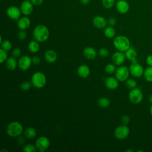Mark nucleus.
<instances>
[{
	"label": "nucleus",
	"instance_id": "nucleus-1",
	"mask_svg": "<svg viewBox=\"0 0 152 152\" xmlns=\"http://www.w3.org/2000/svg\"><path fill=\"white\" fill-rule=\"evenodd\" d=\"M33 35L36 40L39 42H43L48 39L49 37V31L46 26L40 24L34 27Z\"/></svg>",
	"mask_w": 152,
	"mask_h": 152
},
{
	"label": "nucleus",
	"instance_id": "nucleus-2",
	"mask_svg": "<svg viewBox=\"0 0 152 152\" xmlns=\"http://www.w3.org/2000/svg\"><path fill=\"white\" fill-rule=\"evenodd\" d=\"M113 45L115 48L120 52H125L130 46L129 39L123 35L116 36L113 40Z\"/></svg>",
	"mask_w": 152,
	"mask_h": 152
},
{
	"label": "nucleus",
	"instance_id": "nucleus-3",
	"mask_svg": "<svg viewBox=\"0 0 152 152\" xmlns=\"http://www.w3.org/2000/svg\"><path fill=\"white\" fill-rule=\"evenodd\" d=\"M23 132V127L21 123L18 121L10 122L7 127V133L12 137H18Z\"/></svg>",
	"mask_w": 152,
	"mask_h": 152
},
{
	"label": "nucleus",
	"instance_id": "nucleus-4",
	"mask_svg": "<svg viewBox=\"0 0 152 152\" xmlns=\"http://www.w3.org/2000/svg\"><path fill=\"white\" fill-rule=\"evenodd\" d=\"M31 83L34 87L42 88L46 85V77L43 73L39 71L36 72L32 75Z\"/></svg>",
	"mask_w": 152,
	"mask_h": 152
},
{
	"label": "nucleus",
	"instance_id": "nucleus-5",
	"mask_svg": "<svg viewBox=\"0 0 152 152\" xmlns=\"http://www.w3.org/2000/svg\"><path fill=\"white\" fill-rule=\"evenodd\" d=\"M129 69L130 74L135 78H140L142 77L144 71L142 66L137 62V59L131 61Z\"/></svg>",
	"mask_w": 152,
	"mask_h": 152
},
{
	"label": "nucleus",
	"instance_id": "nucleus-6",
	"mask_svg": "<svg viewBox=\"0 0 152 152\" xmlns=\"http://www.w3.org/2000/svg\"><path fill=\"white\" fill-rule=\"evenodd\" d=\"M129 100L133 104H138L141 103L143 99V93L141 90L138 87L131 89L128 94Z\"/></svg>",
	"mask_w": 152,
	"mask_h": 152
},
{
	"label": "nucleus",
	"instance_id": "nucleus-7",
	"mask_svg": "<svg viewBox=\"0 0 152 152\" xmlns=\"http://www.w3.org/2000/svg\"><path fill=\"white\" fill-rule=\"evenodd\" d=\"M115 77L119 81H125L129 77L130 72L129 69L126 66L121 65L116 68L115 71Z\"/></svg>",
	"mask_w": 152,
	"mask_h": 152
},
{
	"label": "nucleus",
	"instance_id": "nucleus-8",
	"mask_svg": "<svg viewBox=\"0 0 152 152\" xmlns=\"http://www.w3.org/2000/svg\"><path fill=\"white\" fill-rule=\"evenodd\" d=\"M129 129L126 125H121L117 126L114 131L115 137L118 140H124L129 135Z\"/></svg>",
	"mask_w": 152,
	"mask_h": 152
},
{
	"label": "nucleus",
	"instance_id": "nucleus-9",
	"mask_svg": "<svg viewBox=\"0 0 152 152\" xmlns=\"http://www.w3.org/2000/svg\"><path fill=\"white\" fill-rule=\"evenodd\" d=\"M35 145L37 150L40 152L45 151L50 145V140L45 136H41L37 138L35 142Z\"/></svg>",
	"mask_w": 152,
	"mask_h": 152
},
{
	"label": "nucleus",
	"instance_id": "nucleus-10",
	"mask_svg": "<svg viewBox=\"0 0 152 152\" xmlns=\"http://www.w3.org/2000/svg\"><path fill=\"white\" fill-rule=\"evenodd\" d=\"M32 64V58L27 55L21 56L18 61V66L19 68L24 71L28 70Z\"/></svg>",
	"mask_w": 152,
	"mask_h": 152
},
{
	"label": "nucleus",
	"instance_id": "nucleus-11",
	"mask_svg": "<svg viewBox=\"0 0 152 152\" xmlns=\"http://www.w3.org/2000/svg\"><path fill=\"white\" fill-rule=\"evenodd\" d=\"M6 12L7 16L14 20H18L21 17V14H22L20 8L14 5L9 7Z\"/></svg>",
	"mask_w": 152,
	"mask_h": 152
},
{
	"label": "nucleus",
	"instance_id": "nucleus-12",
	"mask_svg": "<svg viewBox=\"0 0 152 152\" xmlns=\"http://www.w3.org/2000/svg\"><path fill=\"white\" fill-rule=\"evenodd\" d=\"M20 10L21 13L26 16L30 15L33 11V4L30 1L25 0L23 1L20 5Z\"/></svg>",
	"mask_w": 152,
	"mask_h": 152
},
{
	"label": "nucleus",
	"instance_id": "nucleus-13",
	"mask_svg": "<svg viewBox=\"0 0 152 152\" xmlns=\"http://www.w3.org/2000/svg\"><path fill=\"white\" fill-rule=\"evenodd\" d=\"M116 8L118 12L124 14L128 12L129 10V5L125 0H119L116 3Z\"/></svg>",
	"mask_w": 152,
	"mask_h": 152
},
{
	"label": "nucleus",
	"instance_id": "nucleus-14",
	"mask_svg": "<svg viewBox=\"0 0 152 152\" xmlns=\"http://www.w3.org/2000/svg\"><path fill=\"white\" fill-rule=\"evenodd\" d=\"M93 26L99 29L104 28L107 24V20L102 16L97 15L94 17L93 19Z\"/></svg>",
	"mask_w": 152,
	"mask_h": 152
},
{
	"label": "nucleus",
	"instance_id": "nucleus-15",
	"mask_svg": "<svg viewBox=\"0 0 152 152\" xmlns=\"http://www.w3.org/2000/svg\"><path fill=\"white\" fill-rule=\"evenodd\" d=\"M125 58V53L120 51L115 52L112 56V62L115 65H121L124 62Z\"/></svg>",
	"mask_w": 152,
	"mask_h": 152
},
{
	"label": "nucleus",
	"instance_id": "nucleus-16",
	"mask_svg": "<svg viewBox=\"0 0 152 152\" xmlns=\"http://www.w3.org/2000/svg\"><path fill=\"white\" fill-rule=\"evenodd\" d=\"M31 24V21L28 17L24 15L20 17L17 20V27L20 30H26L29 28Z\"/></svg>",
	"mask_w": 152,
	"mask_h": 152
},
{
	"label": "nucleus",
	"instance_id": "nucleus-17",
	"mask_svg": "<svg viewBox=\"0 0 152 152\" xmlns=\"http://www.w3.org/2000/svg\"><path fill=\"white\" fill-rule=\"evenodd\" d=\"M104 85L108 89L115 90L118 87L119 81L116 78L108 77L104 80Z\"/></svg>",
	"mask_w": 152,
	"mask_h": 152
},
{
	"label": "nucleus",
	"instance_id": "nucleus-18",
	"mask_svg": "<svg viewBox=\"0 0 152 152\" xmlns=\"http://www.w3.org/2000/svg\"><path fill=\"white\" fill-rule=\"evenodd\" d=\"M77 74L80 77L86 78L90 74V69L87 65H81L77 69Z\"/></svg>",
	"mask_w": 152,
	"mask_h": 152
},
{
	"label": "nucleus",
	"instance_id": "nucleus-19",
	"mask_svg": "<svg viewBox=\"0 0 152 152\" xmlns=\"http://www.w3.org/2000/svg\"><path fill=\"white\" fill-rule=\"evenodd\" d=\"M97 52L96 49L92 47L88 46L84 49L83 55L84 56L88 59H93L96 58Z\"/></svg>",
	"mask_w": 152,
	"mask_h": 152
},
{
	"label": "nucleus",
	"instance_id": "nucleus-20",
	"mask_svg": "<svg viewBox=\"0 0 152 152\" xmlns=\"http://www.w3.org/2000/svg\"><path fill=\"white\" fill-rule=\"evenodd\" d=\"M45 59L49 63H53L57 60V53L55 50L49 49L45 53Z\"/></svg>",
	"mask_w": 152,
	"mask_h": 152
},
{
	"label": "nucleus",
	"instance_id": "nucleus-21",
	"mask_svg": "<svg viewBox=\"0 0 152 152\" xmlns=\"http://www.w3.org/2000/svg\"><path fill=\"white\" fill-rule=\"evenodd\" d=\"M125 57L127 59L132 61L137 59V52L135 49L132 47L130 46L125 52Z\"/></svg>",
	"mask_w": 152,
	"mask_h": 152
},
{
	"label": "nucleus",
	"instance_id": "nucleus-22",
	"mask_svg": "<svg viewBox=\"0 0 152 152\" xmlns=\"http://www.w3.org/2000/svg\"><path fill=\"white\" fill-rule=\"evenodd\" d=\"M5 65L7 68L9 70L13 71L17 68L18 65V62H17L15 58H14V56H12L7 58V59L5 61Z\"/></svg>",
	"mask_w": 152,
	"mask_h": 152
},
{
	"label": "nucleus",
	"instance_id": "nucleus-23",
	"mask_svg": "<svg viewBox=\"0 0 152 152\" xmlns=\"http://www.w3.org/2000/svg\"><path fill=\"white\" fill-rule=\"evenodd\" d=\"M24 137L27 139H32L34 138L37 135L36 129L33 127H28L24 131Z\"/></svg>",
	"mask_w": 152,
	"mask_h": 152
},
{
	"label": "nucleus",
	"instance_id": "nucleus-24",
	"mask_svg": "<svg viewBox=\"0 0 152 152\" xmlns=\"http://www.w3.org/2000/svg\"><path fill=\"white\" fill-rule=\"evenodd\" d=\"M37 40H31L28 45V49L31 53H36L39 50L40 45Z\"/></svg>",
	"mask_w": 152,
	"mask_h": 152
},
{
	"label": "nucleus",
	"instance_id": "nucleus-25",
	"mask_svg": "<svg viewBox=\"0 0 152 152\" xmlns=\"http://www.w3.org/2000/svg\"><path fill=\"white\" fill-rule=\"evenodd\" d=\"M115 28L112 27V26H108V27H106L104 28V34L105 35V36L107 38H112L115 36Z\"/></svg>",
	"mask_w": 152,
	"mask_h": 152
},
{
	"label": "nucleus",
	"instance_id": "nucleus-26",
	"mask_svg": "<svg viewBox=\"0 0 152 152\" xmlns=\"http://www.w3.org/2000/svg\"><path fill=\"white\" fill-rule=\"evenodd\" d=\"M143 76L148 82H152V66H148L144 71Z\"/></svg>",
	"mask_w": 152,
	"mask_h": 152
},
{
	"label": "nucleus",
	"instance_id": "nucleus-27",
	"mask_svg": "<svg viewBox=\"0 0 152 152\" xmlns=\"http://www.w3.org/2000/svg\"><path fill=\"white\" fill-rule=\"evenodd\" d=\"M98 105L102 108H106L110 105L109 100L106 97H102L98 99Z\"/></svg>",
	"mask_w": 152,
	"mask_h": 152
},
{
	"label": "nucleus",
	"instance_id": "nucleus-28",
	"mask_svg": "<svg viewBox=\"0 0 152 152\" xmlns=\"http://www.w3.org/2000/svg\"><path fill=\"white\" fill-rule=\"evenodd\" d=\"M137 83L133 78H128L125 81V86L130 90L137 87Z\"/></svg>",
	"mask_w": 152,
	"mask_h": 152
},
{
	"label": "nucleus",
	"instance_id": "nucleus-29",
	"mask_svg": "<svg viewBox=\"0 0 152 152\" xmlns=\"http://www.w3.org/2000/svg\"><path fill=\"white\" fill-rule=\"evenodd\" d=\"M1 49L6 51H8L11 49L12 44L10 41L8 40H5L1 42Z\"/></svg>",
	"mask_w": 152,
	"mask_h": 152
},
{
	"label": "nucleus",
	"instance_id": "nucleus-30",
	"mask_svg": "<svg viewBox=\"0 0 152 152\" xmlns=\"http://www.w3.org/2000/svg\"><path fill=\"white\" fill-rule=\"evenodd\" d=\"M116 66L115 65L113 64H108L106 65L105 68H104V70L106 71V73L109 74H113L114 72H115L116 71Z\"/></svg>",
	"mask_w": 152,
	"mask_h": 152
},
{
	"label": "nucleus",
	"instance_id": "nucleus-31",
	"mask_svg": "<svg viewBox=\"0 0 152 152\" xmlns=\"http://www.w3.org/2000/svg\"><path fill=\"white\" fill-rule=\"evenodd\" d=\"M115 0H102V5L106 9L112 8L115 4Z\"/></svg>",
	"mask_w": 152,
	"mask_h": 152
},
{
	"label": "nucleus",
	"instance_id": "nucleus-32",
	"mask_svg": "<svg viewBox=\"0 0 152 152\" xmlns=\"http://www.w3.org/2000/svg\"><path fill=\"white\" fill-rule=\"evenodd\" d=\"M37 148L36 145H34L31 144H27L24 145L23 150L24 152H35Z\"/></svg>",
	"mask_w": 152,
	"mask_h": 152
},
{
	"label": "nucleus",
	"instance_id": "nucleus-33",
	"mask_svg": "<svg viewBox=\"0 0 152 152\" xmlns=\"http://www.w3.org/2000/svg\"><path fill=\"white\" fill-rule=\"evenodd\" d=\"M31 85H32L31 83H30L29 81H23L21 84L20 87H21V89L23 91H28L30 89Z\"/></svg>",
	"mask_w": 152,
	"mask_h": 152
},
{
	"label": "nucleus",
	"instance_id": "nucleus-34",
	"mask_svg": "<svg viewBox=\"0 0 152 152\" xmlns=\"http://www.w3.org/2000/svg\"><path fill=\"white\" fill-rule=\"evenodd\" d=\"M8 58V54L6 50L1 48L0 49V62L3 64Z\"/></svg>",
	"mask_w": 152,
	"mask_h": 152
},
{
	"label": "nucleus",
	"instance_id": "nucleus-35",
	"mask_svg": "<svg viewBox=\"0 0 152 152\" xmlns=\"http://www.w3.org/2000/svg\"><path fill=\"white\" fill-rule=\"evenodd\" d=\"M98 54L102 58H106L109 55V50L105 48H102L99 50Z\"/></svg>",
	"mask_w": 152,
	"mask_h": 152
},
{
	"label": "nucleus",
	"instance_id": "nucleus-36",
	"mask_svg": "<svg viewBox=\"0 0 152 152\" xmlns=\"http://www.w3.org/2000/svg\"><path fill=\"white\" fill-rule=\"evenodd\" d=\"M27 33L25 30H20V31H18V33L17 34L18 38L21 40H25L27 38Z\"/></svg>",
	"mask_w": 152,
	"mask_h": 152
},
{
	"label": "nucleus",
	"instance_id": "nucleus-37",
	"mask_svg": "<svg viewBox=\"0 0 152 152\" xmlns=\"http://www.w3.org/2000/svg\"><path fill=\"white\" fill-rule=\"evenodd\" d=\"M21 54V50L19 48H14L12 51V55L14 58H18L20 56Z\"/></svg>",
	"mask_w": 152,
	"mask_h": 152
},
{
	"label": "nucleus",
	"instance_id": "nucleus-38",
	"mask_svg": "<svg viewBox=\"0 0 152 152\" xmlns=\"http://www.w3.org/2000/svg\"><path fill=\"white\" fill-rule=\"evenodd\" d=\"M121 122L122 124L124 125H128L129 123V121H130V119H129V117L128 116V115H123L122 117H121Z\"/></svg>",
	"mask_w": 152,
	"mask_h": 152
},
{
	"label": "nucleus",
	"instance_id": "nucleus-39",
	"mask_svg": "<svg viewBox=\"0 0 152 152\" xmlns=\"http://www.w3.org/2000/svg\"><path fill=\"white\" fill-rule=\"evenodd\" d=\"M107 24L110 26H114L116 23V20L114 17H110L107 20Z\"/></svg>",
	"mask_w": 152,
	"mask_h": 152
},
{
	"label": "nucleus",
	"instance_id": "nucleus-40",
	"mask_svg": "<svg viewBox=\"0 0 152 152\" xmlns=\"http://www.w3.org/2000/svg\"><path fill=\"white\" fill-rule=\"evenodd\" d=\"M40 58L39 56H34L32 58V62L33 64L34 65H38L40 63Z\"/></svg>",
	"mask_w": 152,
	"mask_h": 152
},
{
	"label": "nucleus",
	"instance_id": "nucleus-41",
	"mask_svg": "<svg viewBox=\"0 0 152 152\" xmlns=\"http://www.w3.org/2000/svg\"><path fill=\"white\" fill-rule=\"evenodd\" d=\"M146 62L148 66H152V55L147 56L146 58Z\"/></svg>",
	"mask_w": 152,
	"mask_h": 152
},
{
	"label": "nucleus",
	"instance_id": "nucleus-42",
	"mask_svg": "<svg viewBox=\"0 0 152 152\" xmlns=\"http://www.w3.org/2000/svg\"><path fill=\"white\" fill-rule=\"evenodd\" d=\"M34 5H40L43 2V0H30Z\"/></svg>",
	"mask_w": 152,
	"mask_h": 152
},
{
	"label": "nucleus",
	"instance_id": "nucleus-43",
	"mask_svg": "<svg viewBox=\"0 0 152 152\" xmlns=\"http://www.w3.org/2000/svg\"><path fill=\"white\" fill-rule=\"evenodd\" d=\"M24 141H25V140H24L23 137H20V135L18 137V138H17V142H18V144H23L24 142Z\"/></svg>",
	"mask_w": 152,
	"mask_h": 152
},
{
	"label": "nucleus",
	"instance_id": "nucleus-44",
	"mask_svg": "<svg viewBox=\"0 0 152 152\" xmlns=\"http://www.w3.org/2000/svg\"><path fill=\"white\" fill-rule=\"evenodd\" d=\"M80 1L83 5H87L88 4H89L90 0H80Z\"/></svg>",
	"mask_w": 152,
	"mask_h": 152
},
{
	"label": "nucleus",
	"instance_id": "nucleus-45",
	"mask_svg": "<svg viewBox=\"0 0 152 152\" xmlns=\"http://www.w3.org/2000/svg\"><path fill=\"white\" fill-rule=\"evenodd\" d=\"M148 101L152 104V94L148 97Z\"/></svg>",
	"mask_w": 152,
	"mask_h": 152
},
{
	"label": "nucleus",
	"instance_id": "nucleus-46",
	"mask_svg": "<svg viewBox=\"0 0 152 152\" xmlns=\"http://www.w3.org/2000/svg\"><path fill=\"white\" fill-rule=\"evenodd\" d=\"M150 113L151 115L152 116V104H151V106H150Z\"/></svg>",
	"mask_w": 152,
	"mask_h": 152
},
{
	"label": "nucleus",
	"instance_id": "nucleus-47",
	"mask_svg": "<svg viewBox=\"0 0 152 152\" xmlns=\"http://www.w3.org/2000/svg\"><path fill=\"white\" fill-rule=\"evenodd\" d=\"M126 152H129V151H133V150H126Z\"/></svg>",
	"mask_w": 152,
	"mask_h": 152
}]
</instances>
